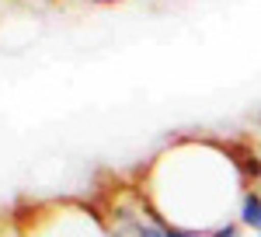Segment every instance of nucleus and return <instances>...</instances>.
Masks as SVG:
<instances>
[{"instance_id": "f257e3e1", "label": "nucleus", "mask_w": 261, "mask_h": 237, "mask_svg": "<svg viewBox=\"0 0 261 237\" xmlns=\"http://www.w3.org/2000/svg\"><path fill=\"white\" fill-rule=\"evenodd\" d=\"M251 188L230 147L213 139L181 136L164 147L140 175V202L146 217L185 230H216L233 220L241 196Z\"/></svg>"}, {"instance_id": "39448f33", "label": "nucleus", "mask_w": 261, "mask_h": 237, "mask_svg": "<svg viewBox=\"0 0 261 237\" xmlns=\"http://www.w3.org/2000/svg\"><path fill=\"white\" fill-rule=\"evenodd\" d=\"M254 237H261V234H254Z\"/></svg>"}, {"instance_id": "20e7f679", "label": "nucleus", "mask_w": 261, "mask_h": 237, "mask_svg": "<svg viewBox=\"0 0 261 237\" xmlns=\"http://www.w3.org/2000/svg\"><path fill=\"white\" fill-rule=\"evenodd\" d=\"M258 188H261V181H258Z\"/></svg>"}, {"instance_id": "7ed1b4c3", "label": "nucleus", "mask_w": 261, "mask_h": 237, "mask_svg": "<svg viewBox=\"0 0 261 237\" xmlns=\"http://www.w3.org/2000/svg\"><path fill=\"white\" fill-rule=\"evenodd\" d=\"M209 237H244V227H241V220L233 217V220H226V223H220L216 230H209Z\"/></svg>"}, {"instance_id": "f03ea898", "label": "nucleus", "mask_w": 261, "mask_h": 237, "mask_svg": "<svg viewBox=\"0 0 261 237\" xmlns=\"http://www.w3.org/2000/svg\"><path fill=\"white\" fill-rule=\"evenodd\" d=\"M237 220H241L244 230H254V234H261V188H247V192L241 196Z\"/></svg>"}]
</instances>
